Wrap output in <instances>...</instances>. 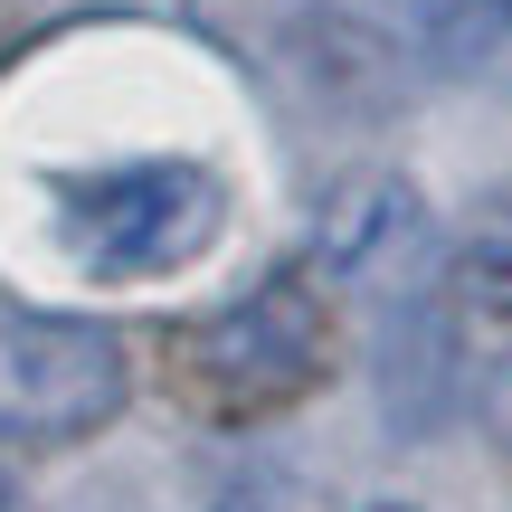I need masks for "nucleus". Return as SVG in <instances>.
Masks as SVG:
<instances>
[{"label":"nucleus","instance_id":"nucleus-1","mask_svg":"<svg viewBox=\"0 0 512 512\" xmlns=\"http://www.w3.org/2000/svg\"><path fill=\"white\" fill-rule=\"evenodd\" d=\"M332 370V313H323V285L313 266H275L256 275L247 294H228L219 313L171 332V380L200 418H275L294 408L313 380Z\"/></svg>","mask_w":512,"mask_h":512},{"label":"nucleus","instance_id":"nucleus-2","mask_svg":"<svg viewBox=\"0 0 512 512\" xmlns=\"http://www.w3.org/2000/svg\"><path fill=\"white\" fill-rule=\"evenodd\" d=\"M48 209L67 266L105 275V285H152L219 247L228 181L200 162H114V171H57Z\"/></svg>","mask_w":512,"mask_h":512},{"label":"nucleus","instance_id":"nucleus-3","mask_svg":"<svg viewBox=\"0 0 512 512\" xmlns=\"http://www.w3.org/2000/svg\"><path fill=\"white\" fill-rule=\"evenodd\" d=\"M133 351L86 313H0V446H86L124 418Z\"/></svg>","mask_w":512,"mask_h":512},{"label":"nucleus","instance_id":"nucleus-4","mask_svg":"<svg viewBox=\"0 0 512 512\" xmlns=\"http://www.w3.org/2000/svg\"><path fill=\"white\" fill-rule=\"evenodd\" d=\"M437 266H446V238H437V209H427L418 181L351 171V181L323 190V209H313V275L389 304L408 285H437Z\"/></svg>","mask_w":512,"mask_h":512},{"label":"nucleus","instance_id":"nucleus-5","mask_svg":"<svg viewBox=\"0 0 512 512\" xmlns=\"http://www.w3.org/2000/svg\"><path fill=\"white\" fill-rule=\"evenodd\" d=\"M456 361H465V313L446 304V285H408L380 304V370H370V389H380V418L399 437H437L456 418V399H465Z\"/></svg>","mask_w":512,"mask_h":512},{"label":"nucleus","instance_id":"nucleus-6","mask_svg":"<svg viewBox=\"0 0 512 512\" xmlns=\"http://www.w3.org/2000/svg\"><path fill=\"white\" fill-rule=\"evenodd\" d=\"M437 285H446V304H456L465 323H494V332H512V190L475 209V228H465V238L446 247Z\"/></svg>","mask_w":512,"mask_h":512},{"label":"nucleus","instance_id":"nucleus-7","mask_svg":"<svg viewBox=\"0 0 512 512\" xmlns=\"http://www.w3.org/2000/svg\"><path fill=\"white\" fill-rule=\"evenodd\" d=\"M427 48L446 67H494V57H512V0H437Z\"/></svg>","mask_w":512,"mask_h":512},{"label":"nucleus","instance_id":"nucleus-8","mask_svg":"<svg viewBox=\"0 0 512 512\" xmlns=\"http://www.w3.org/2000/svg\"><path fill=\"white\" fill-rule=\"evenodd\" d=\"M209 512H342V503H332L313 475H294V465H238Z\"/></svg>","mask_w":512,"mask_h":512},{"label":"nucleus","instance_id":"nucleus-9","mask_svg":"<svg viewBox=\"0 0 512 512\" xmlns=\"http://www.w3.org/2000/svg\"><path fill=\"white\" fill-rule=\"evenodd\" d=\"M475 418H484V437L512 456V351H494V361H484V380H475Z\"/></svg>","mask_w":512,"mask_h":512},{"label":"nucleus","instance_id":"nucleus-10","mask_svg":"<svg viewBox=\"0 0 512 512\" xmlns=\"http://www.w3.org/2000/svg\"><path fill=\"white\" fill-rule=\"evenodd\" d=\"M370 512H418V503H370Z\"/></svg>","mask_w":512,"mask_h":512}]
</instances>
